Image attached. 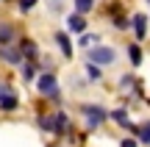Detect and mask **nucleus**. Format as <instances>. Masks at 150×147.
<instances>
[{"mask_svg": "<svg viewBox=\"0 0 150 147\" xmlns=\"http://www.w3.org/2000/svg\"><path fill=\"white\" fill-rule=\"evenodd\" d=\"M11 42H14V25L0 22V47H8Z\"/></svg>", "mask_w": 150, "mask_h": 147, "instance_id": "nucleus-11", "label": "nucleus"}, {"mask_svg": "<svg viewBox=\"0 0 150 147\" xmlns=\"http://www.w3.org/2000/svg\"><path fill=\"white\" fill-rule=\"evenodd\" d=\"M128 58H131L134 67L142 64V47H139V44H128Z\"/></svg>", "mask_w": 150, "mask_h": 147, "instance_id": "nucleus-14", "label": "nucleus"}, {"mask_svg": "<svg viewBox=\"0 0 150 147\" xmlns=\"http://www.w3.org/2000/svg\"><path fill=\"white\" fill-rule=\"evenodd\" d=\"M56 42H59V50L64 53V58H72V42H70V33L59 31V33H56Z\"/></svg>", "mask_w": 150, "mask_h": 147, "instance_id": "nucleus-9", "label": "nucleus"}, {"mask_svg": "<svg viewBox=\"0 0 150 147\" xmlns=\"http://www.w3.org/2000/svg\"><path fill=\"white\" fill-rule=\"evenodd\" d=\"M108 117H111V120L117 122V125H125V128H131V122H128V111H125V108H114Z\"/></svg>", "mask_w": 150, "mask_h": 147, "instance_id": "nucleus-13", "label": "nucleus"}, {"mask_svg": "<svg viewBox=\"0 0 150 147\" xmlns=\"http://www.w3.org/2000/svg\"><path fill=\"white\" fill-rule=\"evenodd\" d=\"M20 53H22V58H25V61H36L39 44L33 42V39H22V42H20Z\"/></svg>", "mask_w": 150, "mask_h": 147, "instance_id": "nucleus-7", "label": "nucleus"}, {"mask_svg": "<svg viewBox=\"0 0 150 147\" xmlns=\"http://www.w3.org/2000/svg\"><path fill=\"white\" fill-rule=\"evenodd\" d=\"M0 58H6L8 64H14V67H17V64H22V53H20V47H11V44L0 50Z\"/></svg>", "mask_w": 150, "mask_h": 147, "instance_id": "nucleus-10", "label": "nucleus"}, {"mask_svg": "<svg viewBox=\"0 0 150 147\" xmlns=\"http://www.w3.org/2000/svg\"><path fill=\"white\" fill-rule=\"evenodd\" d=\"M67 31H72V33H83L86 31V20H83V14H70L67 17Z\"/></svg>", "mask_w": 150, "mask_h": 147, "instance_id": "nucleus-8", "label": "nucleus"}, {"mask_svg": "<svg viewBox=\"0 0 150 147\" xmlns=\"http://www.w3.org/2000/svg\"><path fill=\"white\" fill-rule=\"evenodd\" d=\"M36 89H39V94H42V97H47V100H59L61 97V89H59V81H56V75L53 72H42V75L36 78Z\"/></svg>", "mask_w": 150, "mask_h": 147, "instance_id": "nucleus-1", "label": "nucleus"}, {"mask_svg": "<svg viewBox=\"0 0 150 147\" xmlns=\"http://www.w3.org/2000/svg\"><path fill=\"white\" fill-rule=\"evenodd\" d=\"M95 3L97 0H75V11H78V14H89V11L95 8Z\"/></svg>", "mask_w": 150, "mask_h": 147, "instance_id": "nucleus-15", "label": "nucleus"}, {"mask_svg": "<svg viewBox=\"0 0 150 147\" xmlns=\"http://www.w3.org/2000/svg\"><path fill=\"white\" fill-rule=\"evenodd\" d=\"M86 78H89V81H100V67L86 61Z\"/></svg>", "mask_w": 150, "mask_h": 147, "instance_id": "nucleus-18", "label": "nucleus"}, {"mask_svg": "<svg viewBox=\"0 0 150 147\" xmlns=\"http://www.w3.org/2000/svg\"><path fill=\"white\" fill-rule=\"evenodd\" d=\"M72 131V125H70V114L67 111H53V133L56 136H67V133Z\"/></svg>", "mask_w": 150, "mask_h": 147, "instance_id": "nucleus-5", "label": "nucleus"}, {"mask_svg": "<svg viewBox=\"0 0 150 147\" xmlns=\"http://www.w3.org/2000/svg\"><path fill=\"white\" fill-rule=\"evenodd\" d=\"M120 147H139V139H136V136H131V139H122V142H120Z\"/></svg>", "mask_w": 150, "mask_h": 147, "instance_id": "nucleus-21", "label": "nucleus"}, {"mask_svg": "<svg viewBox=\"0 0 150 147\" xmlns=\"http://www.w3.org/2000/svg\"><path fill=\"white\" fill-rule=\"evenodd\" d=\"M95 42H100V36H97V33H83V36H81V47H95Z\"/></svg>", "mask_w": 150, "mask_h": 147, "instance_id": "nucleus-17", "label": "nucleus"}, {"mask_svg": "<svg viewBox=\"0 0 150 147\" xmlns=\"http://www.w3.org/2000/svg\"><path fill=\"white\" fill-rule=\"evenodd\" d=\"M111 25L117 28V31H128V28H131V22L125 20V17H120V14H117V17H114V20H111Z\"/></svg>", "mask_w": 150, "mask_h": 147, "instance_id": "nucleus-19", "label": "nucleus"}, {"mask_svg": "<svg viewBox=\"0 0 150 147\" xmlns=\"http://www.w3.org/2000/svg\"><path fill=\"white\" fill-rule=\"evenodd\" d=\"M134 131V136L139 139L142 144H150V122H145V125H139V128H131Z\"/></svg>", "mask_w": 150, "mask_h": 147, "instance_id": "nucleus-12", "label": "nucleus"}, {"mask_svg": "<svg viewBox=\"0 0 150 147\" xmlns=\"http://www.w3.org/2000/svg\"><path fill=\"white\" fill-rule=\"evenodd\" d=\"M89 64H97V67L117 64V50L106 47V44H95V47H89Z\"/></svg>", "mask_w": 150, "mask_h": 147, "instance_id": "nucleus-3", "label": "nucleus"}, {"mask_svg": "<svg viewBox=\"0 0 150 147\" xmlns=\"http://www.w3.org/2000/svg\"><path fill=\"white\" fill-rule=\"evenodd\" d=\"M53 8H56V11L61 8V0H53Z\"/></svg>", "mask_w": 150, "mask_h": 147, "instance_id": "nucleus-23", "label": "nucleus"}, {"mask_svg": "<svg viewBox=\"0 0 150 147\" xmlns=\"http://www.w3.org/2000/svg\"><path fill=\"white\" fill-rule=\"evenodd\" d=\"M20 72H22V78H25V81H33V75H36V64H33V61H25Z\"/></svg>", "mask_w": 150, "mask_h": 147, "instance_id": "nucleus-16", "label": "nucleus"}, {"mask_svg": "<svg viewBox=\"0 0 150 147\" xmlns=\"http://www.w3.org/2000/svg\"><path fill=\"white\" fill-rule=\"evenodd\" d=\"M81 114L86 117V125H89V131H97V128H100L103 122L108 120V111L103 108V106H97V103H83V106H81Z\"/></svg>", "mask_w": 150, "mask_h": 147, "instance_id": "nucleus-2", "label": "nucleus"}, {"mask_svg": "<svg viewBox=\"0 0 150 147\" xmlns=\"http://www.w3.org/2000/svg\"><path fill=\"white\" fill-rule=\"evenodd\" d=\"M36 3H39V0H20V11H31Z\"/></svg>", "mask_w": 150, "mask_h": 147, "instance_id": "nucleus-20", "label": "nucleus"}, {"mask_svg": "<svg viewBox=\"0 0 150 147\" xmlns=\"http://www.w3.org/2000/svg\"><path fill=\"white\" fill-rule=\"evenodd\" d=\"M131 28H134V33H136V42H142V39L147 36V17L145 14L131 17Z\"/></svg>", "mask_w": 150, "mask_h": 147, "instance_id": "nucleus-6", "label": "nucleus"}, {"mask_svg": "<svg viewBox=\"0 0 150 147\" xmlns=\"http://www.w3.org/2000/svg\"><path fill=\"white\" fill-rule=\"evenodd\" d=\"M20 108V97H17L14 86L11 83H0V111H6V114H11V111Z\"/></svg>", "mask_w": 150, "mask_h": 147, "instance_id": "nucleus-4", "label": "nucleus"}, {"mask_svg": "<svg viewBox=\"0 0 150 147\" xmlns=\"http://www.w3.org/2000/svg\"><path fill=\"white\" fill-rule=\"evenodd\" d=\"M131 86H134V78H131V75H125L122 81H120V89H131Z\"/></svg>", "mask_w": 150, "mask_h": 147, "instance_id": "nucleus-22", "label": "nucleus"}]
</instances>
